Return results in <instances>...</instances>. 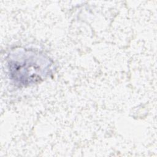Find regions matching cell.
<instances>
[{"mask_svg": "<svg viewBox=\"0 0 157 157\" xmlns=\"http://www.w3.org/2000/svg\"><path fill=\"white\" fill-rule=\"evenodd\" d=\"M8 64L12 79L24 85L42 79L50 67L49 60L44 55L29 51L16 53Z\"/></svg>", "mask_w": 157, "mask_h": 157, "instance_id": "6da1fadb", "label": "cell"}]
</instances>
